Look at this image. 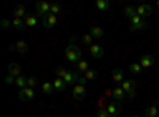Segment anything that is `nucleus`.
Here are the masks:
<instances>
[{
	"label": "nucleus",
	"mask_w": 159,
	"mask_h": 117,
	"mask_svg": "<svg viewBox=\"0 0 159 117\" xmlns=\"http://www.w3.org/2000/svg\"><path fill=\"white\" fill-rule=\"evenodd\" d=\"M56 74H57V77L64 79L67 86H72V87H73V86L78 84V77H80V76H78L76 73H73V71H69V70L59 67V68H56Z\"/></svg>",
	"instance_id": "f257e3e1"
},
{
	"label": "nucleus",
	"mask_w": 159,
	"mask_h": 117,
	"mask_svg": "<svg viewBox=\"0 0 159 117\" xmlns=\"http://www.w3.org/2000/svg\"><path fill=\"white\" fill-rule=\"evenodd\" d=\"M81 56H83V51L81 48H78L75 43L73 44H69L67 48H65V59H67L70 63H78L80 60H81Z\"/></svg>",
	"instance_id": "f03ea898"
},
{
	"label": "nucleus",
	"mask_w": 159,
	"mask_h": 117,
	"mask_svg": "<svg viewBox=\"0 0 159 117\" xmlns=\"http://www.w3.org/2000/svg\"><path fill=\"white\" fill-rule=\"evenodd\" d=\"M121 87H123V90L126 92V95L127 97H130V98H134L135 97V94H137V82H135V79H124L123 82H121Z\"/></svg>",
	"instance_id": "7ed1b4c3"
},
{
	"label": "nucleus",
	"mask_w": 159,
	"mask_h": 117,
	"mask_svg": "<svg viewBox=\"0 0 159 117\" xmlns=\"http://www.w3.org/2000/svg\"><path fill=\"white\" fill-rule=\"evenodd\" d=\"M35 11H37V16H48L49 11H51V3L48 2H38L37 6H35Z\"/></svg>",
	"instance_id": "20e7f679"
},
{
	"label": "nucleus",
	"mask_w": 159,
	"mask_h": 117,
	"mask_svg": "<svg viewBox=\"0 0 159 117\" xmlns=\"http://www.w3.org/2000/svg\"><path fill=\"white\" fill-rule=\"evenodd\" d=\"M135 8H137V15H139L140 18H143V19L153 15V6L148 5V3H142V5H139V6H135Z\"/></svg>",
	"instance_id": "39448f33"
},
{
	"label": "nucleus",
	"mask_w": 159,
	"mask_h": 117,
	"mask_svg": "<svg viewBox=\"0 0 159 117\" xmlns=\"http://www.w3.org/2000/svg\"><path fill=\"white\" fill-rule=\"evenodd\" d=\"M19 98L22 101H32L35 98V90L32 87H25V89H21L19 90Z\"/></svg>",
	"instance_id": "423d86ee"
},
{
	"label": "nucleus",
	"mask_w": 159,
	"mask_h": 117,
	"mask_svg": "<svg viewBox=\"0 0 159 117\" xmlns=\"http://www.w3.org/2000/svg\"><path fill=\"white\" fill-rule=\"evenodd\" d=\"M72 94H73V98H76V100H84L86 98V86H81V84L73 86Z\"/></svg>",
	"instance_id": "0eeeda50"
},
{
	"label": "nucleus",
	"mask_w": 159,
	"mask_h": 117,
	"mask_svg": "<svg viewBox=\"0 0 159 117\" xmlns=\"http://www.w3.org/2000/svg\"><path fill=\"white\" fill-rule=\"evenodd\" d=\"M139 63L142 65V68H143V70H150L153 65H154V57L150 56V54H143V56L140 57Z\"/></svg>",
	"instance_id": "6e6552de"
},
{
	"label": "nucleus",
	"mask_w": 159,
	"mask_h": 117,
	"mask_svg": "<svg viewBox=\"0 0 159 117\" xmlns=\"http://www.w3.org/2000/svg\"><path fill=\"white\" fill-rule=\"evenodd\" d=\"M105 109L108 111V114H110V115H118L119 112H121V109H123V105H121L119 101H111V103H110V105H108L107 108H105Z\"/></svg>",
	"instance_id": "1a4fd4ad"
},
{
	"label": "nucleus",
	"mask_w": 159,
	"mask_h": 117,
	"mask_svg": "<svg viewBox=\"0 0 159 117\" xmlns=\"http://www.w3.org/2000/svg\"><path fill=\"white\" fill-rule=\"evenodd\" d=\"M111 97L115 98V101L123 103L124 98H126V92L123 90V87H115V89H113V92H111Z\"/></svg>",
	"instance_id": "9d476101"
},
{
	"label": "nucleus",
	"mask_w": 159,
	"mask_h": 117,
	"mask_svg": "<svg viewBox=\"0 0 159 117\" xmlns=\"http://www.w3.org/2000/svg\"><path fill=\"white\" fill-rule=\"evenodd\" d=\"M56 24H57V16H54V15H48L43 18V27H46V29H52Z\"/></svg>",
	"instance_id": "9b49d317"
},
{
	"label": "nucleus",
	"mask_w": 159,
	"mask_h": 117,
	"mask_svg": "<svg viewBox=\"0 0 159 117\" xmlns=\"http://www.w3.org/2000/svg\"><path fill=\"white\" fill-rule=\"evenodd\" d=\"M89 52H91V56L94 57V59H100L103 56V48L100 44H92L89 48Z\"/></svg>",
	"instance_id": "f8f14e48"
},
{
	"label": "nucleus",
	"mask_w": 159,
	"mask_h": 117,
	"mask_svg": "<svg viewBox=\"0 0 159 117\" xmlns=\"http://www.w3.org/2000/svg\"><path fill=\"white\" fill-rule=\"evenodd\" d=\"M75 70H76V74H84L88 70H89V63L86 60H80L76 65H75Z\"/></svg>",
	"instance_id": "ddd939ff"
},
{
	"label": "nucleus",
	"mask_w": 159,
	"mask_h": 117,
	"mask_svg": "<svg viewBox=\"0 0 159 117\" xmlns=\"http://www.w3.org/2000/svg\"><path fill=\"white\" fill-rule=\"evenodd\" d=\"M25 6L22 5H16L13 8V18H19V19H25Z\"/></svg>",
	"instance_id": "4468645a"
},
{
	"label": "nucleus",
	"mask_w": 159,
	"mask_h": 117,
	"mask_svg": "<svg viewBox=\"0 0 159 117\" xmlns=\"http://www.w3.org/2000/svg\"><path fill=\"white\" fill-rule=\"evenodd\" d=\"M8 74L18 77V76L22 74V70H21V67H19L18 63H10V65H8Z\"/></svg>",
	"instance_id": "2eb2a0df"
},
{
	"label": "nucleus",
	"mask_w": 159,
	"mask_h": 117,
	"mask_svg": "<svg viewBox=\"0 0 159 117\" xmlns=\"http://www.w3.org/2000/svg\"><path fill=\"white\" fill-rule=\"evenodd\" d=\"M159 114V109H157V103L154 101L151 106L145 108V117H156Z\"/></svg>",
	"instance_id": "dca6fc26"
},
{
	"label": "nucleus",
	"mask_w": 159,
	"mask_h": 117,
	"mask_svg": "<svg viewBox=\"0 0 159 117\" xmlns=\"http://www.w3.org/2000/svg\"><path fill=\"white\" fill-rule=\"evenodd\" d=\"M13 49H16L19 54H25V52L29 51V44L25 43V41H22V40H21V41H16V44L13 46Z\"/></svg>",
	"instance_id": "f3484780"
},
{
	"label": "nucleus",
	"mask_w": 159,
	"mask_h": 117,
	"mask_svg": "<svg viewBox=\"0 0 159 117\" xmlns=\"http://www.w3.org/2000/svg\"><path fill=\"white\" fill-rule=\"evenodd\" d=\"M52 86H54V90H57V92H64L65 87H67L65 81H64V79H61V77H56V79L52 81Z\"/></svg>",
	"instance_id": "a211bd4d"
},
{
	"label": "nucleus",
	"mask_w": 159,
	"mask_h": 117,
	"mask_svg": "<svg viewBox=\"0 0 159 117\" xmlns=\"http://www.w3.org/2000/svg\"><path fill=\"white\" fill-rule=\"evenodd\" d=\"M11 24H13V29H18V30H24V29H25V21H24V19L13 18V19H11Z\"/></svg>",
	"instance_id": "6ab92c4d"
},
{
	"label": "nucleus",
	"mask_w": 159,
	"mask_h": 117,
	"mask_svg": "<svg viewBox=\"0 0 159 117\" xmlns=\"http://www.w3.org/2000/svg\"><path fill=\"white\" fill-rule=\"evenodd\" d=\"M96 8L100 10V11H108L111 8V5H110L108 0H97V2H96Z\"/></svg>",
	"instance_id": "aec40b11"
},
{
	"label": "nucleus",
	"mask_w": 159,
	"mask_h": 117,
	"mask_svg": "<svg viewBox=\"0 0 159 117\" xmlns=\"http://www.w3.org/2000/svg\"><path fill=\"white\" fill-rule=\"evenodd\" d=\"M145 29H148L147 19H143V21H142L140 24H137V25H130V27H129L130 32H140V30H145Z\"/></svg>",
	"instance_id": "412c9836"
},
{
	"label": "nucleus",
	"mask_w": 159,
	"mask_h": 117,
	"mask_svg": "<svg viewBox=\"0 0 159 117\" xmlns=\"http://www.w3.org/2000/svg\"><path fill=\"white\" fill-rule=\"evenodd\" d=\"M129 71L132 74H142L143 73V68H142V65L139 62H135V63H129Z\"/></svg>",
	"instance_id": "4be33fe9"
},
{
	"label": "nucleus",
	"mask_w": 159,
	"mask_h": 117,
	"mask_svg": "<svg viewBox=\"0 0 159 117\" xmlns=\"http://www.w3.org/2000/svg\"><path fill=\"white\" fill-rule=\"evenodd\" d=\"M42 92H43V94H46V95H51L52 92H54V86H52V82L45 81V82L42 84Z\"/></svg>",
	"instance_id": "5701e85b"
},
{
	"label": "nucleus",
	"mask_w": 159,
	"mask_h": 117,
	"mask_svg": "<svg viewBox=\"0 0 159 117\" xmlns=\"http://www.w3.org/2000/svg\"><path fill=\"white\" fill-rule=\"evenodd\" d=\"M111 76H113V81H115V82H123V81H124V73H123L121 68H116Z\"/></svg>",
	"instance_id": "b1692460"
},
{
	"label": "nucleus",
	"mask_w": 159,
	"mask_h": 117,
	"mask_svg": "<svg viewBox=\"0 0 159 117\" xmlns=\"http://www.w3.org/2000/svg\"><path fill=\"white\" fill-rule=\"evenodd\" d=\"M27 79H29L27 76L21 74V76H18V77H16V82H15V84H16L19 89H25V87H27Z\"/></svg>",
	"instance_id": "393cba45"
},
{
	"label": "nucleus",
	"mask_w": 159,
	"mask_h": 117,
	"mask_svg": "<svg viewBox=\"0 0 159 117\" xmlns=\"http://www.w3.org/2000/svg\"><path fill=\"white\" fill-rule=\"evenodd\" d=\"M83 76L86 77L88 81H96V79H97V76H99V71H97V70H92V68H89V70H88Z\"/></svg>",
	"instance_id": "a878e982"
},
{
	"label": "nucleus",
	"mask_w": 159,
	"mask_h": 117,
	"mask_svg": "<svg viewBox=\"0 0 159 117\" xmlns=\"http://www.w3.org/2000/svg\"><path fill=\"white\" fill-rule=\"evenodd\" d=\"M89 33L94 36V40H96V38H102V36H103V30H102L100 27H97V25H92L91 30H89Z\"/></svg>",
	"instance_id": "bb28decb"
},
{
	"label": "nucleus",
	"mask_w": 159,
	"mask_h": 117,
	"mask_svg": "<svg viewBox=\"0 0 159 117\" xmlns=\"http://www.w3.org/2000/svg\"><path fill=\"white\" fill-rule=\"evenodd\" d=\"M25 27H35V25L38 24V19H37V16H32V15H29V16H25Z\"/></svg>",
	"instance_id": "cd10ccee"
},
{
	"label": "nucleus",
	"mask_w": 159,
	"mask_h": 117,
	"mask_svg": "<svg viewBox=\"0 0 159 117\" xmlns=\"http://www.w3.org/2000/svg\"><path fill=\"white\" fill-rule=\"evenodd\" d=\"M137 15V8L135 6H126L124 8V16L127 18V19H132Z\"/></svg>",
	"instance_id": "c85d7f7f"
},
{
	"label": "nucleus",
	"mask_w": 159,
	"mask_h": 117,
	"mask_svg": "<svg viewBox=\"0 0 159 117\" xmlns=\"http://www.w3.org/2000/svg\"><path fill=\"white\" fill-rule=\"evenodd\" d=\"M81 41L86 44V46H92V44H94V36H92L91 33H84L83 36H81Z\"/></svg>",
	"instance_id": "c756f323"
},
{
	"label": "nucleus",
	"mask_w": 159,
	"mask_h": 117,
	"mask_svg": "<svg viewBox=\"0 0 159 117\" xmlns=\"http://www.w3.org/2000/svg\"><path fill=\"white\" fill-rule=\"evenodd\" d=\"M59 13H61V5H59V3H51V11H49V15L57 16Z\"/></svg>",
	"instance_id": "7c9ffc66"
},
{
	"label": "nucleus",
	"mask_w": 159,
	"mask_h": 117,
	"mask_svg": "<svg viewBox=\"0 0 159 117\" xmlns=\"http://www.w3.org/2000/svg\"><path fill=\"white\" fill-rule=\"evenodd\" d=\"M130 21V25H137V24H140L142 21H143V18H140L139 15H135L134 18H132V19H129Z\"/></svg>",
	"instance_id": "2f4dec72"
},
{
	"label": "nucleus",
	"mask_w": 159,
	"mask_h": 117,
	"mask_svg": "<svg viewBox=\"0 0 159 117\" xmlns=\"http://www.w3.org/2000/svg\"><path fill=\"white\" fill-rule=\"evenodd\" d=\"M38 84V79L37 77H29L27 79V87H32V89H35V86Z\"/></svg>",
	"instance_id": "473e14b6"
},
{
	"label": "nucleus",
	"mask_w": 159,
	"mask_h": 117,
	"mask_svg": "<svg viewBox=\"0 0 159 117\" xmlns=\"http://www.w3.org/2000/svg\"><path fill=\"white\" fill-rule=\"evenodd\" d=\"M15 82H16V77H15V76L8 74V76L5 77V84H15Z\"/></svg>",
	"instance_id": "72a5a7b5"
},
{
	"label": "nucleus",
	"mask_w": 159,
	"mask_h": 117,
	"mask_svg": "<svg viewBox=\"0 0 159 117\" xmlns=\"http://www.w3.org/2000/svg\"><path fill=\"white\" fill-rule=\"evenodd\" d=\"M96 115H97V117H110V114H108L107 109H99V112H97Z\"/></svg>",
	"instance_id": "f704fd0d"
},
{
	"label": "nucleus",
	"mask_w": 159,
	"mask_h": 117,
	"mask_svg": "<svg viewBox=\"0 0 159 117\" xmlns=\"http://www.w3.org/2000/svg\"><path fill=\"white\" fill-rule=\"evenodd\" d=\"M8 27H13L11 21H8V19H3V21H2V29H8Z\"/></svg>",
	"instance_id": "c9c22d12"
},
{
	"label": "nucleus",
	"mask_w": 159,
	"mask_h": 117,
	"mask_svg": "<svg viewBox=\"0 0 159 117\" xmlns=\"http://www.w3.org/2000/svg\"><path fill=\"white\" fill-rule=\"evenodd\" d=\"M86 82H88V79H86L84 76H80V77H78V84H81V86H86Z\"/></svg>",
	"instance_id": "e433bc0d"
},
{
	"label": "nucleus",
	"mask_w": 159,
	"mask_h": 117,
	"mask_svg": "<svg viewBox=\"0 0 159 117\" xmlns=\"http://www.w3.org/2000/svg\"><path fill=\"white\" fill-rule=\"evenodd\" d=\"M156 6H157V8H159V0H157V3H156Z\"/></svg>",
	"instance_id": "4c0bfd02"
},
{
	"label": "nucleus",
	"mask_w": 159,
	"mask_h": 117,
	"mask_svg": "<svg viewBox=\"0 0 159 117\" xmlns=\"http://www.w3.org/2000/svg\"><path fill=\"white\" fill-rule=\"evenodd\" d=\"M156 103H157V105H159V98H157V100H156Z\"/></svg>",
	"instance_id": "58836bf2"
},
{
	"label": "nucleus",
	"mask_w": 159,
	"mask_h": 117,
	"mask_svg": "<svg viewBox=\"0 0 159 117\" xmlns=\"http://www.w3.org/2000/svg\"><path fill=\"white\" fill-rule=\"evenodd\" d=\"M110 117H119V115H110Z\"/></svg>",
	"instance_id": "ea45409f"
},
{
	"label": "nucleus",
	"mask_w": 159,
	"mask_h": 117,
	"mask_svg": "<svg viewBox=\"0 0 159 117\" xmlns=\"http://www.w3.org/2000/svg\"><path fill=\"white\" fill-rule=\"evenodd\" d=\"M130 117H139V115H130Z\"/></svg>",
	"instance_id": "a19ab883"
}]
</instances>
